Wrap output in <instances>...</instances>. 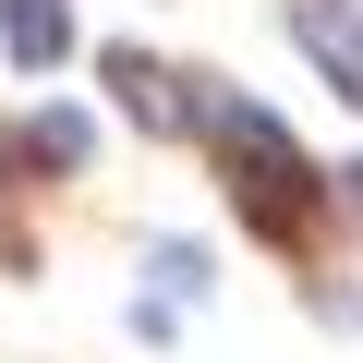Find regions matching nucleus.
<instances>
[{
  "label": "nucleus",
  "instance_id": "20e7f679",
  "mask_svg": "<svg viewBox=\"0 0 363 363\" xmlns=\"http://www.w3.org/2000/svg\"><path fill=\"white\" fill-rule=\"evenodd\" d=\"M0 49L25 73H61L73 61V0H0Z\"/></svg>",
  "mask_w": 363,
  "mask_h": 363
},
{
  "label": "nucleus",
  "instance_id": "0eeeda50",
  "mask_svg": "<svg viewBox=\"0 0 363 363\" xmlns=\"http://www.w3.org/2000/svg\"><path fill=\"white\" fill-rule=\"evenodd\" d=\"M339 194H351V206H363V157H351V169H339Z\"/></svg>",
  "mask_w": 363,
  "mask_h": 363
},
{
  "label": "nucleus",
  "instance_id": "7ed1b4c3",
  "mask_svg": "<svg viewBox=\"0 0 363 363\" xmlns=\"http://www.w3.org/2000/svg\"><path fill=\"white\" fill-rule=\"evenodd\" d=\"M291 37H303V61L363 109V0H291Z\"/></svg>",
  "mask_w": 363,
  "mask_h": 363
},
{
  "label": "nucleus",
  "instance_id": "f03ea898",
  "mask_svg": "<svg viewBox=\"0 0 363 363\" xmlns=\"http://www.w3.org/2000/svg\"><path fill=\"white\" fill-rule=\"evenodd\" d=\"M97 73H109V97H121V121H145V133H206V85H194V73H157L145 49H97Z\"/></svg>",
  "mask_w": 363,
  "mask_h": 363
},
{
  "label": "nucleus",
  "instance_id": "423d86ee",
  "mask_svg": "<svg viewBox=\"0 0 363 363\" xmlns=\"http://www.w3.org/2000/svg\"><path fill=\"white\" fill-rule=\"evenodd\" d=\"M145 279H157V303H206V242H157Z\"/></svg>",
  "mask_w": 363,
  "mask_h": 363
},
{
  "label": "nucleus",
  "instance_id": "6e6552de",
  "mask_svg": "<svg viewBox=\"0 0 363 363\" xmlns=\"http://www.w3.org/2000/svg\"><path fill=\"white\" fill-rule=\"evenodd\" d=\"M0 242H13V230H0Z\"/></svg>",
  "mask_w": 363,
  "mask_h": 363
},
{
  "label": "nucleus",
  "instance_id": "39448f33",
  "mask_svg": "<svg viewBox=\"0 0 363 363\" xmlns=\"http://www.w3.org/2000/svg\"><path fill=\"white\" fill-rule=\"evenodd\" d=\"M85 145H97V121H85V109H37V121L13 133V157H25V169H85Z\"/></svg>",
  "mask_w": 363,
  "mask_h": 363
},
{
  "label": "nucleus",
  "instance_id": "f257e3e1",
  "mask_svg": "<svg viewBox=\"0 0 363 363\" xmlns=\"http://www.w3.org/2000/svg\"><path fill=\"white\" fill-rule=\"evenodd\" d=\"M206 145H218V169H230L242 218L279 230V242H303V218H315V194H327V169H315V157H303L255 97H230V85H206Z\"/></svg>",
  "mask_w": 363,
  "mask_h": 363
}]
</instances>
